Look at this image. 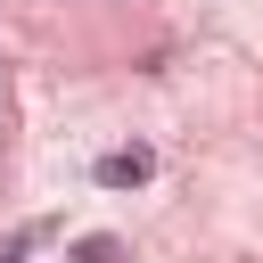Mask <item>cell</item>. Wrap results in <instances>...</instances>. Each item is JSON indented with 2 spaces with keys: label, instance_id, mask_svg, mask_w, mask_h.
<instances>
[{
  "label": "cell",
  "instance_id": "cell-2",
  "mask_svg": "<svg viewBox=\"0 0 263 263\" xmlns=\"http://www.w3.org/2000/svg\"><path fill=\"white\" fill-rule=\"evenodd\" d=\"M49 238H58V222H25V230H8V238H0V263H25V255H33V247H49Z\"/></svg>",
  "mask_w": 263,
  "mask_h": 263
},
{
  "label": "cell",
  "instance_id": "cell-3",
  "mask_svg": "<svg viewBox=\"0 0 263 263\" xmlns=\"http://www.w3.org/2000/svg\"><path fill=\"white\" fill-rule=\"evenodd\" d=\"M66 263H123V238H115V230H90V238L66 247Z\"/></svg>",
  "mask_w": 263,
  "mask_h": 263
},
{
  "label": "cell",
  "instance_id": "cell-1",
  "mask_svg": "<svg viewBox=\"0 0 263 263\" xmlns=\"http://www.w3.org/2000/svg\"><path fill=\"white\" fill-rule=\"evenodd\" d=\"M148 173H156V148H140V140H132V148H107V156H99V189H140Z\"/></svg>",
  "mask_w": 263,
  "mask_h": 263
}]
</instances>
